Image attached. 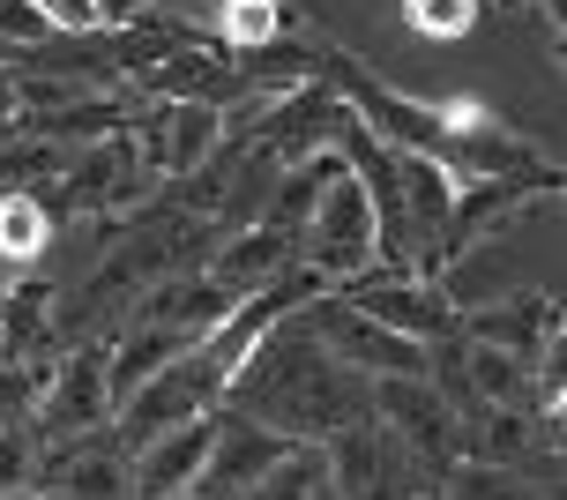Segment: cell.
I'll list each match as a JSON object with an SVG mask.
<instances>
[{"mask_svg": "<svg viewBox=\"0 0 567 500\" xmlns=\"http://www.w3.org/2000/svg\"><path fill=\"white\" fill-rule=\"evenodd\" d=\"M217 404L225 411H247L255 426H269V433H284V441H299V448H321L337 426L367 418V381L343 374L313 344V329L299 314H284V322H269L255 336V351L231 366Z\"/></svg>", "mask_w": 567, "mask_h": 500, "instance_id": "obj_1", "label": "cell"}, {"mask_svg": "<svg viewBox=\"0 0 567 500\" xmlns=\"http://www.w3.org/2000/svg\"><path fill=\"white\" fill-rule=\"evenodd\" d=\"M291 247L307 254V269H321L329 284H351L359 269H373V210H367V187H359L351 157L329 172V187H321V202L307 210V224H299Z\"/></svg>", "mask_w": 567, "mask_h": 500, "instance_id": "obj_2", "label": "cell"}, {"mask_svg": "<svg viewBox=\"0 0 567 500\" xmlns=\"http://www.w3.org/2000/svg\"><path fill=\"white\" fill-rule=\"evenodd\" d=\"M202 411H217V374L202 366V351H179L172 366H157L150 381H135L113 404V441L135 456L142 441H157V433H172V426H187Z\"/></svg>", "mask_w": 567, "mask_h": 500, "instance_id": "obj_3", "label": "cell"}, {"mask_svg": "<svg viewBox=\"0 0 567 500\" xmlns=\"http://www.w3.org/2000/svg\"><path fill=\"white\" fill-rule=\"evenodd\" d=\"M105 344H113V336L75 344V351H68V359L45 374V389H38V404H30L38 418H23L38 448L75 441V433H97V426L113 418V396H105Z\"/></svg>", "mask_w": 567, "mask_h": 500, "instance_id": "obj_4", "label": "cell"}, {"mask_svg": "<svg viewBox=\"0 0 567 500\" xmlns=\"http://www.w3.org/2000/svg\"><path fill=\"white\" fill-rule=\"evenodd\" d=\"M217 433H209V456H202V471H195V486L187 493H202V500H239V493H255L261 478L277 471L284 456L299 441H284V433H269V426H255L247 411H225L217 404Z\"/></svg>", "mask_w": 567, "mask_h": 500, "instance_id": "obj_5", "label": "cell"}, {"mask_svg": "<svg viewBox=\"0 0 567 500\" xmlns=\"http://www.w3.org/2000/svg\"><path fill=\"white\" fill-rule=\"evenodd\" d=\"M367 411L411 448L419 471H449L455 463V411H449V396L433 389V381H373Z\"/></svg>", "mask_w": 567, "mask_h": 500, "instance_id": "obj_6", "label": "cell"}, {"mask_svg": "<svg viewBox=\"0 0 567 500\" xmlns=\"http://www.w3.org/2000/svg\"><path fill=\"white\" fill-rule=\"evenodd\" d=\"M343 299L359 306V314H373L381 329L411 336V344H441V336L455 329L449 292L425 284V277H396V269H359V277L343 284Z\"/></svg>", "mask_w": 567, "mask_h": 500, "instance_id": "obj_7", "label": "cell"}, {"mask_svg": "<svg viewBox=\"0 0 567 500\" xmlns=\"http://www.w3.org/2000/svg\"><path fill=\"white\" fill-rule=\"evenodd\" d=\"M455 329L471 344H493V351H515V359L538 366L545 351H560V299L553 292H501L485 306H463Z\"/></svg>", "mask_w": 567, "mask_h": 500, "instance_id": "obj_8", "label": "cell"}, {"mask_svg": "<svg viewBox=\"0 0 567 500\" xmlns=\"http://www.w3.org/2000/svg\"><path fill=\"white\" fill-rule=\"evenodd\" d=\"M209 433H217V418L202 411V418H187V426L157 433V441H142L135 456H127V500H172V493H187L195 471H202V456H209Z\"/></svg>", "mask_w": 567, "mask_h": 500, "instance_id": "obj_9", "label": "cell"}, {"mask_svg": "<svg viewBox=\"0 0 567 500\" xmlns=\"http://www.w3.org/2000/svg\"><path fill=\"white\" fill-rule=\"evenodd\" d=\"M277 269H291V239H284L277 224H239V232H217V254L202 262V277L225 284V292H261V284L277 277Z\"/></svg>", "mask_w": 567, "mask_h": 500, "instance_id": "obj_10", "label": "cell"}, {"mask_svg": "<svg viewBox=\"0 0 567 500\" xmlns=\"http://www.w3.org/2000/svg\"><path fill=\"white\" fill-rule=\"evenodd\" d=\"M142 83L157 90V98H179V105H225L231 90H239V68L187 38V45H172V53L150 60V68H142Z\"/></svg>", "mask_w": 567, "mask_h": 500, "instance_id": "obj_11", "label": "cell"}, {"mask_svg": "<svg viewBox=\"0 0 567 500\" xmlns=\"http://www.w3.org/2000/svg\"><path fill=\"white\" fill-rule=\"evenodd\" d=\"M53 284L45 277H16L8 292H0V322H8V359L16 351H38V336L53 329Z\"/></svg>", "mask_w": 567, "mask_h": 500, "instance_id": "obj_12", "label": "cell"}, {"mask_svg": "<svg viewBox=\"0 0 567 500\" xmlns=\"http://www.w3.org/2000/svg\"><path fill=\"white\" fill-rule=\"evenodd\" d=\"M53 247V210L38 195H0V262H38Z\"/></svg>", "mask_w": 567, "mask_h": 500, "instance_id": "obj_13", "label": "cell"}, {"mask_svg": "<svg viewBox=\"0 0 567 500\" xmlns=\"http://www.w3.org/2000/svg\"><path fill=\"white\" fill-rule=\"evenodd\" d=\"M217 38H225V53H261L269 38H284V8L277 0H217Z\"/></svg>", "mask_w": 567, "mask_h": 500, "instance_id": "obj_14", "label": "cell"}, {"mask_svg": "<svg viewBox=\"0 0 567 500\" xmlns=\"http://www.w3.org/2000/svg\"><path fill=\"white\" fill-rule=\"evenodd\" d=\"M441 500H553V493H530L515 471H493V463H455Z\"/></svg>", "mask_w": 567, "mask_h": 500, "instance_id": "obj_15", "label": "cell"}, {"mask_svg": "<svg viewBox=\"0 0 567 500\" xmlns=\"http://www.w3.org/2000/svg\"><path fill=\"white\" fill-rule=\"evenodd\" d=\"M403 16L419 38H463L478 23V0H403Z\"/></svg>", "mask_w": 567, "mask_h": 500, "instance_id": "obj_16", "label": "cell"}, {"mask_svg": "<svg viewBox=\"0 0 567 500\" xmlns=\"http://www.w3.org/2000/svg\"><path fill=\"white\" fill-rule=\"evenodd\" d=\"M30 463H38V441L23 418H8L0 426V493H30Z\"/></svg>", "mask_w": 567, "mask_h": 500, "instance_id": "obj_17", "label": "cell"}, {"mask_svg": "<svg viewBox=\"0 0 567 500\" xmlns=\"http://www.w3.org/2000/svg\"><path fill=\"white\" fill-rule=\"evenodd\" d=\"M45 374H53V366H38V359H30V366H16V359L0 366V426H8V418H23L30 404H38Z\"/></svg>", "mask_w": 567, "mask_h": 500, "instance_id": "obj_18", "label": "cell"}, {"mask_svg": "<svg viewBox=\"0 0 567 500\" xmlns=\"http://www.w3.org/2000/svg\"><path fill=\"white\" fill-rule=\"evenodd\" d=\"M53 30H45V16L30 8V0H0V45H16V53H30V45H45Z\"/></svg>", "mask_w": 567, "mask_h": 500, "instance_id": "obj_19", "label": "cell"}, {"mask_svg": "<svg viewBox=\"0 0 567 500\" xmlns=\"http://www.w3.org/2000/svg\"><path fill=\"white\" fill-rule=\"evenodd\" d=\"M30 8H38V16H45V30H60V38H90V30H105L90 0H30Z\"/></svg>", "mask_w": 567, "mask_h": 500, "instance_id": "obj_20", "label": "cell"}, {"mask_svg": "<svg viewBox=\"0 0 567 500\" xmlns=\"http://www.w3.org/2000/svg\"><path fill=\"white\" fill-rule=\"evenodd\" d=\"M90 8H97V23H113V30H127V23L150 16V0H90Z\"/></svg>", "mask_w": 567, "mask_h": 500, "instance_id": "obj_21", "label": "cell"}, {"mask_svg": "<svg viewBox=\"0 0 567 500\" xmlns=\"http://www.w3.org/2000/svg\"><path fill=\"white\" fill-rule=\"evenodd\" d=\"M0 135H16V75L0 68Z\"/></svg>", "mask_w": 567, "mask_h": 500, "instance_id": "obj_22", "label": "cell"}, {"mask_svg": "<svg viewBox=\"0 0 567 500\" xmlns=\"http://www.w3.org/2000/svg\"><path fill=\"white\" fill-rule=\"evenodd\" d=\"M411 500H441V486H419V493H411Z\"/></svg>", "mask_w": 567, "mask_h": 500, "instance_id": "obj_23", "label": "cell"}, {"mask_svg": "<svg viewBox=\"0 0 567 500\" xmlns=\"http://www.w3.org/2000/svg\"><path fill=\"white\" fill-rule=\"evenodd\" d=\"M30 500H75V493H53V486H45V493H30Z\"/></svg>", "mask_w": 567, "mask_h": 500, "instance_id": "obj_24", "label": "cell"}, {"mask_svg": "<svg viewBox=\"0 0 567 500\" xmlns=\"http://www.w3.org/2000/svg\"><path fill=\"white\" fill-rule=\"evenodd\" d=\"M478 8H485V0H478ZM493 8H530V0H493Z\"/></svg>", "mask_w": 567, "mask_h": 500, "instance_id": "obj_25", "label": "cell"}, {"mask_svg": "<svg viewBox=\"0 0 567 500\" xmlns=\"http://www.w3.org/2000/svg\"><path fill=\"white\" fill-rule=\"evenodd\" d=\"M172 500H202V493H172Z\"/></svg>", "mask_w": 567, "mask_h": 500, "instance_id": "obj_26", "label": "cell"}, {"mask_svg": "<svg viewBox=\"0 0 567 500\" xmlns=\"http://www.w3.org/2000/svg\"><path fill=\"white\" fill-rule=\"evenodd\" d=\"M0 500H30V493H0Z\"/></svg>", "mask_w": 567, "mask_h": 500, "instance_id": "obj_27", "label": "cell"}, {"mask_svg": "<svg viewBox=\"0 0 567 500\" xmlns=\"http://www.w3.org/2000/svg\"><path fill=\"white\" fill-rule=\"evenodd\" d=\"M0 269H8V262H0Z\"/></svg>", "mask_w": 567, "mask_h": 500, "instance_id": "obj_28", "label": "cell"}]
</instances>
